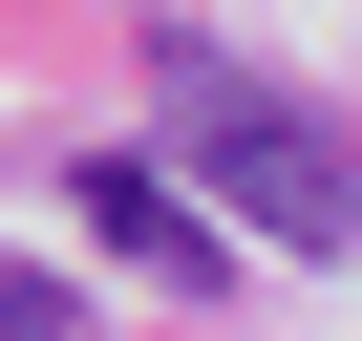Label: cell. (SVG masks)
Listing matches in <instances>:
<instances>
[{
	"mask_svg": "<svg viewBox=\"0 0 362 341\" xmlns=\"http://www.w3.org/2000/svg\"><path fill=\"white\" fill-rule=\"evenodd\" d=\"M149 128H170V170H192L235 235L362 256V128H320L277 64H235V43H149Z\"/></svg>",
	"mask_w": 362,
	"mask_h": 341,
	"instance_id": "obj_1",
	"label": "cell"
},
{
	"mask_svg": "<svg viewBox=\"0 0 362 341\" xmlns=\"http://www.w3.org/2000/svg\"><path fill=\"white\" fill-rule=\"evenodd\" d=\"M64 214H86V235H107L128 277H192V299L235 277V214H214V192H192L170 149H64Z\"/></svg>",
	"mask_w": 362,
	"mask_h": 341,
	"instance_id": "obj_2",
	"label": "cell"
}]
</instances>
